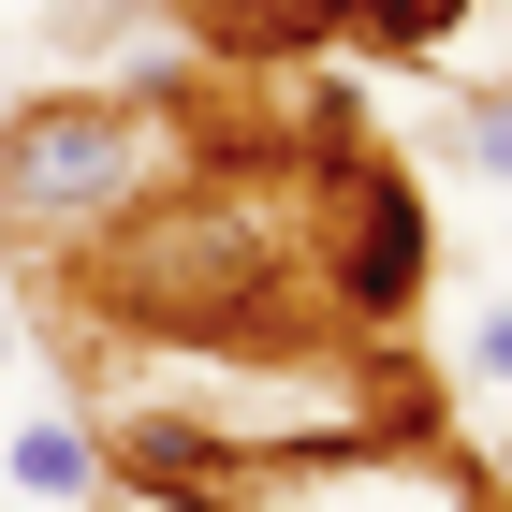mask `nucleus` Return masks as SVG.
<instances>
[{
	"label": "nucleus",
	"mask_w": 512,
	"mask_h": 512,
	"mask_svg": "<svg viewBox=\"0 0 512 512\" xmlns=\"http://www.w3.org/2000/svg\"><path fill=\"white\" fill-rule=\"evenodd\" d=\"M454 161H483L512 191V88H469V103H454Z\"/></svg>",
	"instance_id": "3"
},
{
	"label": "nucleus",
	"mask_w": 512,
	"mask_h": 512,
	"mask_svg": "<svg viewBox=\"0 0 512 512\" xmlns=\"http://www.w3.org/2000/svg\"><path fill=\"white\" fill-rule=\"evenodd\" d=\"M469 381H512V308H483V322H469Z\"/></svg>",
	"instance_id": "4"
},
{
	"label": "nucleus",
	"mask_w": 512,
	"mask_h": 512,
	"mask_svg": "<svg viewBox=\"0 0 512 512\" xmlns=\"http://www.w3.org/2000/svg\"><path fill=\"white\" fill-rule=\"evenodd\" d=\"M0 469H15V498H103V439L88 425H59V410H44V425H15V454H0Z\"/></svg>",
	"instance_id": "2"
},
{
	"label": "nucleus",
	"mask_w": 512,
	"mask_h": 512,
	"mask_svg": "<svg viewBox=\"0 0 512 512\" xmlns=\"http://www.w3.org/2000/svg\"><path fill=\"white\" fill-rule=\"evenodd\" d=\"M191 132L161 118V88H59V103H15L0 118V235L44 249V264H88L118 249L161 191H176Z\"/></svg>",
	"instance_id": "1"
}]
</instances>
